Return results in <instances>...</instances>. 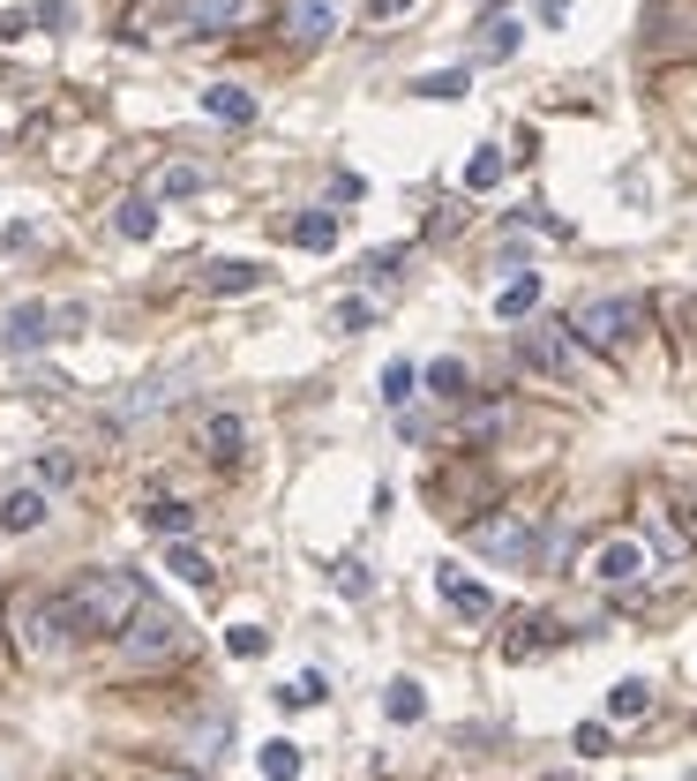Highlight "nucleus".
<instances>
[{"mask_svg":"<svg viewBox=\"0 0 697 781\" xmlns=\"http://www.w3.org/2000/svg\"><path fill=\"white\" fill-rule=\"evenodd\" d=\"M638 323H645V308H638V301H622V294H616V301H585V308H577V316H571V339H577V346L616 353L622 339L638 331Z\"/></svg>","mask_w":697,"mask_h":781,"instance_id":"7ed1b4c3","label":"nucleus"},{"mask_svg":"<svg viewBox=\"0 0 697 781\" xmlns=\"http://www.w3.org/2000/svg\"><path fill=\"white\" fill-rule=\"evenodd\" d=\"M38 481L45 488H68V481H76V459H68V451H38Z\"/></svg>","mask_w":697,"mask_h":781,"instance_id":"c85d7f7f","label":"nucleus"},{"mask_svg":"<svg viewBox=\"0 0 697 781\" xmlns=\"http://www.w3.org/2000/svg\"><path fill=\"white\" fill-rule=\"evenodd\" d=\"M510 45H518V23H488V38H480V53H488V61H502Z\"/></svg>","mask_w":697,"mask_h":781,"instance_id":"2f4dec72","label":"nucleus"},{"mask_svg":"<svg viewBox=\"0 0 697 781\" xmlns=\"http://www.w3.org/2000/svg\"><path fill=\"white\" fill-rule=\"evenodd\" d=\"M165 571H180L188 586H210V579H218L210 557H203V549H188V541H173V549H165Z\"/></svg>","mask_w":697,"mask_h":781,"instance_id":"6ab92c4d","label":"nucleus"},{"mask_svg":"<svg viewBox=\"0 0 697 781\" xmlns=\"http://www.w3.org/2000/svg\"><path fill=\"white\" fill-rule=\"evenodd\" d=\"M533 308H540V271H518V278L495 294V316H502V323H518V316H533Z\"/></svg>","mask_w":697,"mask_h":781,"instance_id":"4468645a","label":"nucleus"},{"mask_svg":"<svg viewBox=\"0 0 697 781\" xmlns=\"http://www.w3.org/2000/svg\"><path fill=\"white\" fill-rule=\"evenodd\" d=\"M203 286L210 294H255V286H263V263H247V256H218L203 271Z\"/></svg>","mask_w":697,"mask_h":781,"instance_id":"9b49d317","label":"nucleus"},{"mask_svg":"<svg viewBox=\"0 0 697 781\" xmlns=\"http://www.w3.org/2000/svg\"><path fill=\"white\" fill-rule=\"evenodd\" d=\"M203 188V166H165L158 174V196H196Z\"/></svg>","mask_w":697,"mask_h":781,"instance_id":"cd10ccee","label":"nucleus"},{"mask_svg":"<svg viewBox=\"0 0 697 781\" xmlns=\"http://www.w3.org/2000/svg\"><path fill=\"white\" fill-rule=\"evenodd\" d=\"M653 557H645V541L638 534H616V541H600V557H593V579H608V586H630V579H645Z\"/></svg>","mask_w":697,"mask_h":781,"instance_id":"0eeeda50","label":"nucleus"},{"mask_svg":"<svg viewBox=\"0 0 697 781\" xmlns=\"http://www.w3.org/2000/svg\"><path fill=\"white\" fill-rule=\"evenodd\" d=\"M241 8L247 0H180V23H188V31H233V23H241Z\"/></svg>","mask_w":697,"mask_h":781,"instance_id":"f8f14e48","label":"nucleus"},{"mask_svg":"<svg viewBox=\"0 0 697 781\" xmlns=\"http://www.w3.org/2000/svg\"><path fill=\"white\" fill-rule=\"evenodd\" d=\"M292 774H300V744H286V737L263 744V781H292Z\"/></svg>","mask_w":697,"mask_h":781,"instance_id":"5701e85b","label":"nucleus"},{"mask_svg":"<svg viewBox=\"0 0 697 781\" xmlns=\"http://www.w3.org/2000/svg\"><path fill=\"white\" fill-rule=\"evenodd\" d=\"M241 443H247L241 414H210V421H203V451H210V459H225V466H233V459H241Z\"/></svg>","mask_w":697,"mask_h":781,"instance_id":"2eb2a0df","label":"nucleus"},{"mask_svg":"<svg viewBox=\"0 0 697 781\" xmlns=\"http://www.w3.org/2000/svg\"><path fill=\"white\" fill-rule=\"evenodd\" d=\"M121 639H128V653H135V661H173V653L188 647V639H180V616H173V608H158V602L135 608V624H128Z\"/></svg>","mask_w":697,"mask_h":781,"instance_id":"20e7f679","label":"nucleus"},{"mask_svg":"<svg viewBox=\"0 0 697 781\" xmlns=\"http://www.w3.org/2000/svg\"><path fill=\"white\" fill-rule=\"evenodd\" d=\"M383 714H390V722H398V729H412V722H420V714H428V698H420V684H412V676H398V684H390V692H383Z\"/></svg>","mask_w":697,"mask_h":781,"instance_id":"a211bd4d","label":"nucleus"},{"mask_svg":"<svg viewBox=\"0 0 697 781\" xmlns=\"http://www.w3.org/2000/svg\"><path fill=\"white\" fill-rule=\"evenodd\" d=\"M338 0H278V31H286L292 45H323L330 31H338Z\"/></svg>","mask_w":697,"mask_h":781,"instance_id":"423d86ee","label":"nucleus"},{"mask_svg":"<svg viewBox=\"0 0 697 781\" xmlns=\"http://www.w3.org/2000/svg\"><path fill=\"white\" fill-rule=\"evenodd\" d=\"M0 526H8V534H31V526H45V488H38V481H15V488L0 496Z\"/></svg>","mask_w":697,"mask_h":781,"instance_id":"9d476101","label":"nucleus"},{"mask_svg":"<svg viewBox=\"0 0 697 781\" xmlns=\"http://www.w3.org/2000/svg\"><path fill=\"white\" fill-rule=\"evenodd\" d=\"M645 714H653V684H638V676H630V684L608 692V722H645Z\"/></svg>","mask_w":697,"mask_h":781,"instance_id":"dca6fc26","label":"nucleus"},{"mask_svg":"<svg viewBox=\"0 0 697 781\" xmlns=\"http://www.w3.org/2000/svg\"><path fill=\"white\" fill-rule=\"evenodd\" d=\"M518 361L540 369V376H571V361H577L571 323H525V331H518Z\"/></svg>","mask_w":697,"mask_h":781,"instance_id":"39448f33","label":"nucleus"},{"mask_svg":"<svg viewBox=\"0 0 697 781\" xmlns=\"http://www.w3.org/2000/svg\"><path fill=\"white\" fill-rule=\"evenodd\" d=\"M495 180H502V151H480V158L465 166V188L480 196V188H495Z\"/></svg>","mask_w":697,"mask_h":781,"instance_id":"c756f323","label":"nucleus"},{"mask_svg":"<svg viewBox=\"0 0 697 781\" xmlns=\"http://www.w3.org/2000/svg\"><path fill=\"white\" fill-rule=\"evenodd\" d=\"M428 391L435 398H465V361H428Z\"/></svg>","mask_w":697,"mask_h":781,"instance_id":"bb28decb","label":"nucleus"},{"mask_svg":"<svg viewBox=\"0 0 697 781\" xmlns=\"http://www.w3.org/2000/svg\"><path fill=\"white\" fill-rule=\"evenodd\" d=\"M435 594H443V602L451 608H465V616H488V586H473V579H457V571H443V579H435Z\"/></svg>","mask_w":697,"mask_h":781,"instance_id":"f3484780","label":"nucleus"},{"mask_svg":"<svg viewBox=\"0 0 697 781\" xmlns=\"http://www.w3.org/2000/svg\"><path fill=\"white\" fill-rule=\"evenodd\" d=\"M121 233L128 241H151V233H158V204H151V196H128L121 204Z\"/></svg>","mask_w":697,"mask_h":781,"instance_id":"aec40b11","label":"nucleus"},{"mask_svg":"<svg viewBox=\"0 0 697 781\" xmlns=\"http://www.w3.org/2000/svg\"><path fill=\"white\" fill-rule=\"evenodd\" d=\"M8 624H15V653L23 661H68V647H76L68 602H53V594H15Z\"/></svg>","mask_w":697,"mask_h":781,"instance_id":"f03ea898","label":"nucleus"},{"mask_svg":"<svg viewBox=\"0 0 697 781\" xmlns=\"http://www.w3.org/2000/svg\"><path fill=\"white\" fill-rule=\"evenodd\" d=\"M0 339H8L15 353H38L45 339H60V331H53V308H45V301H23V308H8Z\"/></svg>","mask_w":697,"mask_h":781,"instance_id":"1a4fd4ad","label":"nucleus"},{"mask_svg":"<svg viewBox=\"0 0 697 781\" xmlns=\"http://www.w3.org/2000/svg\"><path fill=\"white\" fill-rule=\"evenodd\" d=\"M292 241H300V249H330V241H338V211H308L292 226Z\"/></svg>","mask_w":697,"mask_h":781,"instance_id":"4be33fe9","label":"nucleus"},{"mask_svg":"<svg viewBox=\"0 0 697 781\" xmlns=\"http://www.w3.org/2000/svg\"><path fill=\"white\" fill-rule=\"evenodd\" d=\"M143 526H151V534H173V541H180V534L196 526V512H188V504H151V512H143Z\"/></svg>","mask_w":697,"mask_h":781,"instance_id":"b1692460","label":"nucleus"},{"mask_svg":"<svg viewBox=\"0 0 697 781\" xmlns=\"http://www.w3.org/2000/svg\"><path fill=\"white\" fill-rule=\"evenodd\" d=\"M420 98H465V90H473V76H465V68H435V76H420Z\"/></svg>","mask_w":697,"mask_h":781,"instance_id":"393cba45","label":"nucleus"},{"mask_svg":"<svg viewBox=\"0 0 697 781\" xmlns=\"http://www.w3.org/2000/svg\"><path fill=\"white\" fill-rule=\"evenodd\" d=\"M412 384H420V369H412V361H390V369H383V406H406Z\"/></svg>","mask_w":697,"mask_h":781,"instance_id":"a878e982","label":"nucleus"},{"mask_svg":"<svg viewBox=\"0 0 697 781\" xmlns=\"http://www.w3.org/2000/svg\"><path fill=\"white\" fill-rule=\"evenodd\" d=\"M368 323H375L368 301H338V331H368Z\"/></svg>","mask_w":697,"mask_h":781,"instance_id":"72a5a7b5","label":"nucleus"},{"mask_svg":"<svg viewBox=\"0 0 697 781\" xmlns=\"http://www.w3.org/2000/svg\"><path fill=\"white\" fill-rule=\"evenodd\" d=\"M225 647L241 653V661H255V653L270 647V631H255V624H233V631H225Z\"/></svg>","mask_w":697,"mask_h":781,"instance_id":"7c9ffc66","label":"nucleus"},{"mask_svg":"<svg viewBox=\"0 0 697 781\" xmlns=\"http://www.w3.org/2000/svg\"><path fill=\"white\" fill-rule=\"evenodd\" d=\"M165 398H173V384H135V391L121 398V414H113V421H143V414H158Z\"/></svg>","mask_w":697,"mask_h":781,"instance_id":"412c9836","label":"nucleus"},{"mask_svg":"<svg viewBox=\"0 0 697 781\" xmlns=\"http://www.w3.org/2000/svg\"><path fill=\"white\" fill-rule=\"evenodd\" d=\"M203 113H210V121H233V129H247V121H255V98H247L241 84H210V90H203Z\"/></svg>","mask_w":697,"mask_h":781,"instance_id":"ddd939ff","label":"nucleus"},{"mask_svg":"<svg viewBox=\"0 0 697 781\" xmlns=\"http://www.w3.org/2000/svg\"><path fill=\"white\" fill-rule=\"evenodd\" d=\"M368 8H375V15H406L412 0H368Z\"/></svg>","mask_w":697,"mask_h":781,"instance_id":"e433bc0d","label":"nucleus"},{"mask_svg":"<svg viewBox=\"0 0 697 781\" xmlns=\"http://www.w3.org/2000/svg\"><path fill=\"white\" fill-rule=\"evenodd\" d=\"M406 271V249H375L368 256V278H398Z\"/></svg>","mask_w":697,"mask_h":781,"instance_id":"f704fd0d","label":"nucleus"},{"mask_svg":"<svg viewBox=\"0 0 697 781\" xmlns=\"http://www.w3.org/2000/svg\"><path fill=\"white\" fill-rule=\"evenodd\" d=\"M338 586H345V594H368V564L345 557V564H338Z\"/></svg>","mask_w":697,"mask_h":781,"instance_id":"c9c22d12","label":"nucleus"},{"mask_svg":"<svg viewBox=\"0 0 697 781\" xmlns=\"http://www.w3.org/2000/svg\"><path fill=\"white\" fill-rule=\"evenodd\" d=\"M60 602H68L76 639H121L128 624H135V608H143V579L135 571H82Z\"/></svg>","mask_w":697,"mask_h":781,"instance_id":"f257e3e1","label":"nucleus"},{"mask_svg":"<svg viewBox=\"0 0 697 781\" xmlns=\"http://www.w3.org/2000/svg\"><path fill=\"white\" fill-rule=\"evenodd\" d=\"M473 541H480L488 557H502V564H518V557L533 549V526L518 519V512H495V519H480V526H473Z\"/></svg>","mask_w":697,"mask_h":781,"instance_id":"6e6552de","label":"nucleus"},{"mask_svg":"<svg viewBox=\"0 0 697 781\" xmlns=\"http://www.w3.org/2000/svg\"><path fill=\"white\" fill-rule=\"evenodd\" d=\"M600 751H608V722H585L577 729V759H600Z\"/></svg>","mask_w":697,"mask_h":781,"instance_id":"473e14b6","label":"nucleus"}]
</instances>
